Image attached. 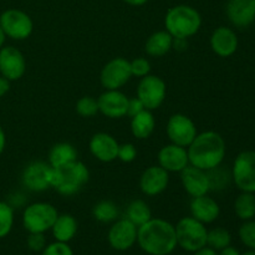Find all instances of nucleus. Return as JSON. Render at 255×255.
Here are the masks:
<instances>
[{
    "mask_svg": "<svg viewBox=\"0 0 255 255\" xmlns=\"http://www.w3.org/2000/svg\"><path fill=\"white\" fill-rule=\"evenodd\" d=\"M137 243L148 255H169L177 248L176 228L166 219L151 218L137 229Z\"/></svg>",
    "mask_w": 255,
    "mask_h": 255,
    "instance_id": "f257e3e1",
    "label": "nucleus"
},
{
    "mask_svg": "<svg viewBox=\"0 0 255 255\" xmlns=\"http://www.w3.org/2000/svg\"><path fill=\"white\" fill-rule=\"evenodd\" d=\"M189 164L203 171H209L221 166L227 153L224 138L214 131L198 133L187 147Z\"/></svg>",
    "mask_w": 255,
    "mask_h": 255,
    "instance_id": "f03ea898",
    "label": "nucleus"
},
{
    "mask_svg": "<svg viewBox=\"0 0 255 255\" xmlns=\"http://www.w3.org/2000/svg\"><path fill=\"white\" fill-rule=\"evenodd\" d=\"M201 26V14L189 5L181 4L172 6L164 16V30L168 31L173 39L188 40L199 31Z\"/></svg>",
    "mask_w": 255,
    "mask_h": 255,
    "instance_id": "7ed1b4c3",
    "label": "nucleus"
},
{
    "mask_svg": "<svg viewBox=\"0 0 255 255\" xmlns=\"http://www.w3.org/2000/svg\"><path fill=\"white\" fill-rule=\"evenodd\" d=\"M90 179V171L81 161H75L66 166L52 168L51 188L59 194L71 197L79 193Z\"/></svg>",
    "mask_w": 255,
    "mask_h": 255,
    "instance_id": "20e7f679",
    "label": "nucleus"
},
{
    "mask_svg": "<svg viewBox=\"0 0 255 255\" xmlns=\"http://www.w3.org/2000/svg\"><path fill=\"white\" fill-rule=\"evenodd\" d=\"M174 228H176L177 246L181 247L183 251L194 253L207 246L208 229L206 224L197 221L193 217H183L179 219Z\"/></svg>",
    "mask_w": 255,
    "mask_h": 255,
    "instance_id": "39448f33",
    "label": "nucleus"
},
{
    "mask_svg": "<svg viewBox=\"0 0 255 255\" xmlns=\"http://www.w3.org/2000/svg\"><path fill=\"white\" fill-rule=\"evenodd\" d=\"M59 212L46 202H35L25 207L22 212V226L29 233H46L51 231Z\"/></svg>",
    "mask_w": 255,
    "mask_h": 255,
    "instance_id": "423d86ee",
    "label": "nucleus"
},
{
    "mask_svg": "<svg viewBox=\"0 0 255 255\" xmlns=\"http://www.w3.org/2000/svg\"><path fill=\"white\" fill-rule=\"evenodd\" d=\"M0 27L6 37L22 41L32 34L34 22L31 17L22 10L7 9L0 15Z\"/></svg>",
    "mask_w": 255,
    "mask_h": 255,
    "instance_id": "0eeeda50",
    "label": "nucleus"
},
{
    "mask_svg": "<svg viewBox=\"0 0 255 255\" xmlns=\"http://www.w3.org/2000/svg\"><path fill=\"white\" fill-rule=\"evenodd\" d=\"M232 181L241 192L255 193V151H243L236 157Z\"/></svg>",
    "mask_w": 255,
    "mask_h": 255,
    "instance_id": "6e6552de",
    "label": "nucleus"
},
{
    "mask_svg": "<svg viewBox=\"0 0 255 255\" xmlns=\"http://www.w3.org/2000/svg\"><path fill=\"white\" fill-rule=\"evenodd\" d=\"M166 82L156 75H147L139 80L137 86V97L142 101L144 109L149 111L159 109L166 100Z\"/></svg>",
    "mask_w": 255,
    "mask_h": 255,
    "instance_id": "1a4fd4ad",
    "label": "nucleus"
},
{
    "mask_svg": "<svg viewBox=\"0 0 255 255\" xmlns=\"http://www.w3.org/2000/svg\"><path fill=\"white\" fill-rule=\"evenodd\" d=\"M131 79V64L125 57L110 60L100 74V81L105 90H120Z\"/></svg>",
    "mask_w": 255,
    "mask_h": 255,
    "instance_id": "9d476101",
    "label": "nucleus"
},
{
    "mask_svg": "<svg viewBox=\"0 0 255 255\" xmlns=\"http://www.w3.org/2000/svg\"><path fill=\"white\" fill-rule=\"evenodd\" d=\"M52 167L49 162L34 161L27 164L21 174L22 186L30 192L41 193L51 188Z\"/></svg>",
    "mask_w": 255,
    "mask_h": 255,
    "instance_id": "9b49d317",
    "label": "nucleus"
},
{
    "mask_svg": "<svg viewBox=\"0 0 255 255\" xmlns=\"http://www.w3.org/2000/svg\"><path fill=\"white\" fill-rule=\"evenodd\" d=\"M166 132L171 143L178 144V146L186 147V148L198 134L193 120L183 114H174L169 117Z\"/></svg>",
    "mask_w": 255,
    "mask_h": 255,
    "instance_id": "f8f14e48",
    "label": "nucleus"
},
{
    "mask_svg": "<svg viewBox=\"0 0 255 255\" xmlns=\"http://www.w3.org/2000/svg\"><path fill=\"white\" fill-rule=\"evenodd\" d=\"M137 227L127 218L115 221L107 233V241L112 249L125 252L137 243Z\"/></svg>",
    "mask_w": 255,
    "mask_h": 255,
    "instance_id": "ddd939ff",
    "label": "nucleus"
},
{
    "mask_svg": "<svg viewBox=\"0 0 255 255\" xmlns=\"http://www.w3.org/2000/svg\"><path fill=\"white\" fill-rule=\"evenodd\" d=\"M26 71V60L22 52L14 46H2L0 49V75L5 79L16 81Z\"/></svg>",
    "mask_w": 255,
    "mask_h": 255,
    "instance_id": "4468645a",
    "label": "nucleus"
},
{
    "mask_svg": "<svg viewBox=\"0 0 255 255\" xmlns=\"http://www.w3.org/2000/svg\"><path fill=\"white\" fill-rule=\"evenodd\" d=\"M100 114L111 120H119L127 116L128 97L120 90H106L97 99Z\"/></svg>",
    "mask_w": 255,
    "mask_h": 255,
    "instance_id": "2eb2a0df",
    "label": "nucleus"
},
{
    "mask_svg": "<svg viewBox=\"0 0 255 255\" xmlns=\"http://www.w3.org/2000/svg\"><path fill=\"white\" fill-rule=\"evenodd\" d=\"M157 159H158V166L166 169L168 173H181L187 166H189L187 148L174 143L162 147L159 149Z\"/></svg>",
    "mask_w": 255,
    "mask_h": 255,
    "instance_id": "dca6fc26",
    "label": "nucleus"
},
{
    "mask_svg": "<svg viewBox=\"0 0 255 255\" xmlns=\"http://www.w3.org/2000/svg\"><path fill=\"white\" fill-rule=\"evenodd\" d=\"M169 184V173L161 166H151L143 171L139 178V188L148 197L163 193Z\"/></svg>",
    "mask_w": 255,
    "mask_h": 255,
    "instance_id": "f3484780",
    "label": "nucleus"
},
{
    "mask_svg": "<svg viewBox=\"0 0 255 255\" xmlns=\"http://www.w3.org/2000/svg\"><path fill=\"white\" fill-rule=\"evenodd\" d=\"M90 152L100 162L110 163L117 159L120 143L112 134L97 132L90 139Z\"/></svg>",
    "mask_w": 255,
    "mask_h": 255,
    "instance_id": "a211bd4d",
    "label": "nucleus"
},
{
    "mask_svg": "<svg viewBox=\"0 0 255 255\" xmlns=\"http://www.w3.org/2000/svg\"><path fill=\"white\" fill-rule=\"evenodd\" d=\"M181 182L183 189L192 198L208 194V192L211 191L207 172L191 164L181 172Z\"/></svg>",
    "mask_w": 255,
    "mask_h": 255,
    "instance_id": "6ab92c4d",
    "label": "nucleus"
},
{
    "mask_svg": "<svg viewBox=\"0 0 255 255\" xmlns=\"http://www.w3.org/2000/svg\"><path fill=\"white\" fill-rule=\"evenodd\" d=\"M238 36L231 27H217L211 36L212 50L219 57H231L238 50Z\"/></svg>",
    "mask_w": 255,
    "mask_h": 255,
    "instance_id": "aec40b11",
    "label": "nucleus"
},
{
    "mask_svg": "<svg viewBox=\"0 0 255 255\" xmlns=\"http://www.w3.org/2000/svg\"><path fill=\"white\" fill-rule=\"evenodd\" d=\"M189 211H191V217H193L194 219L202 222L203 224H211L218 219L221 214V207L216 199L209 197L208 194H204L192 198Z\"/></svg>",
    "mask_w": 255,
    "mask_h": 255,
    "instance_id": "412c9836",
    "label": "nucleus"
},
{
    "mask_svg": "<svg viewBox=\"0 0 255 255\" xmlns=\"http://www.w3.org/2000/svg\"><path fill=\"white\" fill-rule=\"evenodd\" d=\"M227 16L236 27H248L255 21L253 0H229L227 2Z\"/></svg>",
    "mask_w": 255,
    "mask_h": 255,
    "instance_id": "4be33fe9",
    "label": "nucleus"
},
{
    "mask_svg": "<svg viewBox=\"0 0 255 255\" xmlns=\"http://www.w3.org/2000/svg\"><path fill=\"white\" fill-rule=\"evenodd\" d=\"M77 229H79V223H77L76 218L71 214H59L55 221L54 226H52L51 232L52 237L56 242H62V243H69L75 236L77 234Z\"/></svg>",
    "mask_w": 255,
    "mask_h": 255,
    "instance_id": "5701e85b",
    "label": "nucleus"
},
{
    "mask_svg": "<svg viewBox=\"0 0 255 255\" xmlns=\"http://www.w3.org/2000/svg\"><path fill=\"white\" fill-rule=\"evenodd\" d=\"M173 47V36L166 30L153 32L147 39L144 50L152 57H162L168 54Z\"/></svg>",
    "mask_w": 255,
    "mask_h": 255,
    "instance_id": "b1692460",
    "label": "nucleus"
},
{
    "mask_svg": "<svg viewBox=\"0 0 255 255\" xmlns=\"http://www.w3.org/2000/svg\"><path fill=\"white\" fill-rule=\"evenodd\" d=\"M156 119L149 110H143L136 116L131 117V132L137 139H147L153 133Z\"/></svg>",
    "mask_w": 255,
    "mask_h": 255,
    "instance_id": "393cba45",
    "label": "nucleus"
},
{
    "mask_svg": "<svg viewBox=\"0 0 255 255\" xmlns=\"http://www.w3.org/2000/svg\"><path fill=\"white\" fill-rule=\"evenodd\" d=\"M77 151L71 143L67 142H60L52 146L49 152V164L52 168L66 166L77 161Z\"/></svg>",
    "mask_w": 255,
    "mask_h": 255,
    "instance_id": "a878e982",
    "label": "nucleus"
},
{
    "mask_svg": "<svg viewBox=\"0 0 255 255\" xmlns=\"http://www.w3.org/2000/svg\"><path fill=\"white\" fill-rule=\"evenodd\" d=\"M125 218L128 219L129 222H132L138 228V227H141L142 224H144L152 218L151 208L142 199H134L127 207Z\"/></svg>",
    "mask_w": 255,
    "mask_h": 255,
    "instance_id": "bb28decb",
    "label": "nucleus"
},
{
    "mask_svg": "<svg viewBox=\"0 0 255 255\" xmlns=\"http://www.w3.org/2000/svg\"><path fill=\"white\" fill-rule=\"evenodd\" d=\"M234 212L242 221H251L255 217V194L242 192L234 201Z\"/></svg>",
    "mask_w": 255,
    "mask_h": 255,
    "instance_id": "cd10ccee",
    "label": "nucleus"
},
{
    "mask_svg": "<svg viewBox=\"0 0 255 255\" xmlns=\"http://www.w3.org/2000/svg\"><path fill=\"white\" fill-rule=\"evenodd\" d=\"M119 207L112 201H101L92 208V216L100 223H112L119 218Z\"/></svg>",
    "mask_w": 255,
    "mask_h": 255,
    "instance_id": "c85d7f7f",
    "label": "nucleus"
},
{
    "mask_svg": "<svg viewBox=\"0 0 255 255\" xmlns=\"http://www.w3.org/2000/svg\"><path fill=\"white\" fill-rule=\"evenodd\" d=\"M207 174H208L211 191H223V189L228 188L229 183L232 182V171L222 167V164L207 171Z\"/></svg>",
    "mask_w": 255,
    "mask_h": 255,
    "instance_id": "c756f323",
    "label": "nucleus"
},
{
    "mask_svg": "<svg viewBox=\"0 0 255 255\" xmlns=\"http://www.w3.org/2000/svg\"><path fill=\"white\" fill-rule=\"evenodd\" d=\"M231 243L232 236L229 231H227L226 228L217 227V228L208 231V234H207V246L211 247L214 251H222L226 247L231 246Z\"/></svg>",
    "mask_w": 255,
    "mask_h": 255,
    "instance_id": "7c9ffc66",
    "label": "nucleus"
},
{
    "mask_svg": "<svg viewBox=\"0 0 255 255\" xmlns=\"http://www.w3.org/2000/svg\"><path fill=\"white\" fill-rule=\"evenodd\" d=\"M14 227V208L7 202L0 201V239L10 234Z\"/></svg>",
    "mask_w": 255,
    "mask_h": 255,
    "instance_id": "2f4dec72",
    "label": "nucleus"
},
{
    "mask_svg": "<svg viewBox=\"0 0 255 255\" xmlns=\"http://www.w3.org/2000/svg\"><path fill=\"white\" fill-rule=\"evenodd\" d=\"M76 112L81 117L91 119L99 114V102L95 97L84 96L76 102Z\"/></svg>",
    "mask_w": 255,
    "mask_h": 255,
    "instance_id": "473e14b6",
    "label": "nucleus"
},
{
    "mask_svg": "<svg viewBox=\"0 0 255 255\" xmlns=\"http://www.w3.org/2000/svg\"><path fill=\"white\" fill-rule=\"evenodd\" d=\"M239 238L249 249L255 251V221H246L239 228Z\"/></svg>",
    "mask_w": 255,
    "mask_h": 255,
    "instance_id": "72a5a7b5",
    "label": "nucleus"
},
{
    "mask_svg": "<svg viewBox=\"0 0 255 255\" xmlns=\"http://www.w3.org/2000/svg\"><path fill=\"white\" fill-rule=\"evenodd\" d=\"M129 64H131L132 76L142 79L151 72V62L146 57H136L132 61H129Z\"/></svg>",
    "mask_w": 255,
    "mask_h": 255,
    "instance_id": "f704fd0d",
    "label": "nucleus"
},
{
    "mask_svg": "<svg viewBox=\"0 0 255 255\" xmlns=\"http://www.w3.org/2000/svg\"><path fill=\"white\" fill-rule=\"evenodd\" d=\"M26 246L34 253H41L47 246L45 233H29L26 239Z\"/></svg>",
    "mask_w": 255,
    "mask_h": 255,
    "instance_id": "c9c22d12",
    "label": "nucleus"
},
{
    "mask_svg": "<svg viewBox=\"0 0 255 255\" xmlns=\"http://www.w3.org/2000/svg\"><path fill=\"white\" fill-rule=\"evenodd\" d=\"M41 255H74V251L69 243H62V242H54L45 247Z\"/></svg>",
    "mask_w": 255,
    "mask_h": 255,
    "instance_id": "e433bc0d",
    "label": "nucleus"
},
{
    "mask_svg": "<svg viewBox=\"0 0 255 255\" xmlns=\"http://www.w3.org/2000/svg\"><path fill=\"white\" fill-rule=\"evenodd\" d=\"M137 157V148L133 143H122L119 147V154L117 159H120L124 163H131L136 159Z\"/></svg>",
    "mask_w": 255,
    "mask_h": 255,
    "instance_id": "4c0bfd02",
    "label": "nucleus"
},
{
    "mask_svg": "<svg viewBox=\"0 0 255 255\" xmlns=\"http://www.w3.org/2000/svg\"><path fill=\"white\" fill-rule=\"evenodd\" d=\"M144 109L143 104H142L141 100L138 97H132V99H128V107H127V116L133 117L136 115H138L139 112H142Z\"/></svg>",
    "mask_w": 255,
    "mask_h": 255,
    "instance_id": "58836bf2",
    "label": "nucleus"
},
{
    "mask_svg": "<svg viewBox=\"0 0 255 255\" xmlns=\"http://www.w3.org/2000/svg\"><path fill=\"white\" fill-rule=\"evenodd\" d=\"M9 90H10V81L0 75V97L6 95L7 92H9Z\"/></svg>",
    "mask_w": 255,
    "mask_h": 255,
    "instance_id": "ea45409f",
    "label": "nucleus"
},
{
    "mask_svg": "<svg viewBox=\"0 0 255 255\" xmlns=\"http://www.w3.org/2000/svg\"><path fill=\"white\" fill-rule=\"evenodd\" d=\"M187 40L184 39H173V47L172 49H176L177 51H183V50L187 49Z\"/></svg>",
    "mask_w": 255,
    "mask_h": 255,
    "instance_id": "a19ab883",
    "label": "nucleus"
},
{
    "mask_svg": "<svg viewBox=\"0 0 255 255\" xmlns=\"http://www.w3.org/2000/svg\"><path fill=\"white\" fill-rule=\"evenodd\" d=\"M193 255H218V252L214 251V249H212L211 247L206 246V247H203V248L199 249V251L194 252Z\"/></svg>",
    "mask_w": 255,
    "mask_h": 255,
    "instance_id": "79ce46f5",
    "label": "nucleus"
},
{
    "mask_svg": "<svg viewBox=\"0 0 255 255\" xmlns=\"http://www.w3.org/2000/svg\"><path fill=\"white\" fill-rule=\"evenodd\" d=\"M218 255H241V253H239V251L237 248H234V247L232 246H228L224 249H222V251H219Z\"/></svg>",
    "mask_w": 255,
    "mask_h": 255,
    "instance_id": "37998d69",
    "label": "nucleus"
},
{
    "mask_svg": "<svg viewBox=\"0 0 255 255\" xmlns=\"http://www.w3.org/2000/svg\"><path fill=\"white\" fill-rule=\"evenodd\" d=\"M5 146H6V136H5V132L2 129V127L0 126V154L4 152Z\"/></svg>",
    "mask_w": 255,
    "mask_h": 255,
    "instance_id": "c03bdc74",
    "label": "nucleus"
},
{
    "mask_svg": "<svg viewBox=\"0 0 255 255\" xmlns=\"http://www.w3.org/2000/svg\"><path fill=\"white\" fill-rule=\"evenodd\" d=\"M122 1H125L126 4L131 5V6H142V5H144L148 2V0H122Z\"/></svg>",
    "mask_w": 255,
    "mask_h": 255,
    "instance_id": "a18cd8bd",
    "label": "nucleus"
},
{
    "mask_svg": "<svg viewBox=\"0 0 255 255\" xmlns=\"http://www.w3.org/2000/svg\"><path fill=\"white\" fill-rule=\"evenodd\" d=\"M5 40H6V36H5L4 31L1 30V27H0V49H1L2 46H4L5 44Z\"/></svg>",
    "mask_w": 255,
    "mask_h": 255,
    "instance_id": "49530a36",
    "label": "nucleus"
},
{
    "mask_svg": "<svg viewBox=\"0 0 255 255\" xmlns=\"http://www.w3.org/2000/svg\"><path fill=\"white\" fill-rule=\"evenodd\" d=\"M241 255H255V251H253V249H249L248 252H246V253H243Z\"/></svg>",
    "mask_w": 255,
    "mask_h": 255,
    "instance_id": "de8ad7c7",
    "label": "nucleus"
},
{
    "mask_svg": "<svg viewBox=\"0 0 255 255\" xmlns=\"http://www.w3.org/2000/svg\"><path fill=\"white\" fill-rule=\"evenodd\" d=\"M253 6H254V14H255V0H253Z\"/></svg>",
    "mask_w": 255,
    "mask_h": 255,
    "instance_id": "09e8293b",
    "label": "nucleus"
}]
</instances>
